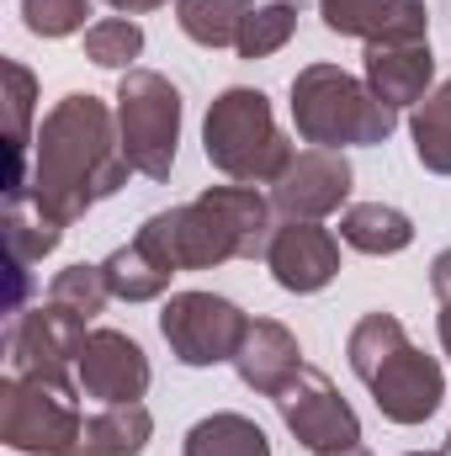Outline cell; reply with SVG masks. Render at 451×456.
Listing matches in <instances>:
<instances>
[{
	"instance_id": "603a6c76",
	"label": "cell",
	"mask_w": 451,
	"mask_h": 456,
	"mask_svg": "<svg viewBox=\"0 0 451 456\" xmlns=\"http://www.w3.org/2000/svg\"><path fill=\"white\" fill-rule=\"evenodd\" d=\"M5 138H11V191H27V170H32V154H27V117H32V96H37V80L27 64L5 59Z\"/></svg>"
},
{
	"instance_id": "9a60e30c",
	"label": "cell",
	"mask_w": 451,
	"mask_h": 456,
	"mask_svg": "<svg viewBox=\"0 0 451 456\" xmlns=\"http://www.w3.org/2000/svg\"><path fill=\"white\" fill-rule=\"evenodd\" d=\"M234 371L244 387H255L260 398H276L298 371H303V350H298V335L276 319H250L244 340H239V355H234Z\"/></svg>"
},
{
	"instance_id": "ac0fdd59",
	"label": "cell",
	"mask_w": 451,
	"mask_h": 456,
	"mask_svg": "<svg viewBox=\"0 0 451 456\" xmlns=\"http://www.w3.org/2000/svg\"><path fill=\"white\" fill-rule=\"evenodd\" d=\"M154 436V419L144 403H102L86 425L70 456H138Z\"/></svg>"
},
{
	"instance_id": "484cf974",
	"label": "cell",
	"mask_w": 451,
	"mask_h": 456,
	"mask_svg": "<svg viewBox=\"0 0 451 456\" xmlns=\"http://www.w3.org/2000/svg\"><path fill=\"white\" fill-rule=\"evenodd\" d=\"M409 345V335H404V324L393 319V314H366L356 330H350V340H345V355H350V371L366 382L393 350H404Z\"/></svg>"
},
{
	"instance_id": "e575fe53",
	"label": "cell",
	"mask_w": 451,
	"mask_h": 456,
	"mask_svg": "<svg viewBox=\"0 0 451 456\" xmlns=\"http://www.w3.org/2000/svg\"><path fill=\"white\" fill-rule=\"evenodd\" d=\"M409 456H441V452H409Z\"/></svg>"
},
{
	"instance_id": "52a82bcc",
	"label": "cell",
	"mask_w": 451,
	"mask_h": 456,
	"mask_svg": "<svg viewBox=\"0 0 451 456\" xmlns=\"http://www.w3.org/2000/svg\"><path fill=\"white\" fill-rule=\"evenodd\" d=\"M250 319L218 297V292H176L160 314V335L170 340V355L181 366H218L239 355Z\"/></svg>"
},
{
	"instance_id": "e0dca14e",
	"label": "cell",
	"mask_w": 451,
	"mask_h": 456,
	"mask_svg": "<svg viewBox=\"0 0 451 456\" xmlns=\"http://www.w3.org/2000/svg\"><path fill=\"white\" fill-rule=\"evenodd\" d=\"M5 249H11V281H16V303H11V314L21 308V292H27V265H37L53 244H59V233L64 224L59 218H48L37 202H32V191H11L5 197Z\"/></svg>"
},
{
	"instance_id": "3957f363",
	"label": "cell",
	"mask_w": 451,
	"mask_h": 456,
	"mask_svg": "<svg viewBox=\"0 0 451 456\" xmlns=\"http://www.w3.org/2000/svg\"><path fill=\"white\" fill-rule=\"evenodd\" d=\"M292 122L314 149H350V143H382L398 127V112L340 64H308L292 80Z\"/></svg>"
},
{
	"instance_id": "7402d4cb",
	"label": "cell",
	"mask_w": 451,
	"mask_h": 456,
	"mask_svg": "<svg viewBox=\"0 0 451 456\" xmlns=\"http://www.w3.org/2000/svg\"><path fill=\"white\" fill-rule=\"evenodd\" d=\"M255 0H176V21L202 48H234Z\"/></svg>"
},
{
	"instance_id": "9c48e42d",
	"label": "cell",
	"mask_w": 451,
	"mask_h": 456,
	"mask_svg": "<svg viewBox=\"0 0 451 456\" xmlns=\"http://www.w3.org/2000/svg\"><path fill=\"white\" fill-rule=\"evenodd\" d=\"M276 414L287 419V430H292L314 456L361 446V419H356V409L335 393V382H330L319 366H308V361H303V371L276 393Z\"/></svg>"
},
{
	"instance_id": "ffe728a7",
	"label": "cell",
	"mask_w": 451,
	"mask_h": 456,
	"mask_svg": "<svg viewBox=\"0 0 451 456\" xmlns=\"http://www.w3.org/2000/svg\"><path fill=\"white\" fill-rule=\"evenodd\" d=\"M102 271H107L112 297H122V303H149V297H160V292L170 287V276H176V265H165L138 233L102 260Z\"/></svg>"
},
{
	"instance_id": "1f68e13d",
	"label": "cell",
	"mask_w": 451,
	"mask_h": 456,
	"mask_svg": "<svg viewBox=\"0 0 451 456\" xmlns=\"http://www.w3.org/2000/svg\"><path fill=\"white\" fill-rule=\"evenodd\" d=\"M436 330H441V345H447V355H451V308H441V324Z\"/></svg>"
},
{
	"instance_id": "f546056e",
	"label": "cell",
	"mask_w": 451,
	"mask_h": 456,
	"mask_svg": "<svg viewBox=\"0 0 451 456\" xmlns=\"http://www.w3.org/2000/svg\"><path fill=\"white\" fill-rule=\"evenodd\" d=\"M430 292H436L441 308H451V249H441L436 265H430Z\"/></svg>"
},
{
	"instance_id": "d6986e66",
	"label": "cell",
	"mask_w": 451,
	"mask_h": 456,
	"mask_svg": "<svg viewBox=\"0 0 451 456\" xmlns=\"http://www.w3.org/2000/svg\"><path fill=\"white\" fill-rule=\"evenodd\" d=\"M340 239L361 255H398L414 244V224L393 202H350L340 213Z\"/></svg>"
},
{
	"instance_id": "2e32d148",
	"label": "cell",
	"mask_w": 451,
	"mask_h": 456,
	"mask_svg": "<svg viewBox=\"0 0 451 456\" xmlns=\"http://www.w3.org/2000/svg\"><path fill=\"white\" fill-rule=\"evenodd\" d=\"M436 80V59L430 43H372L366 48V86L398 112V107H420L425 91Z\"/></svg>"
},
{
	"instance_id": "4316f807",
	"label": "cell",
	"mask_w": 451,
	"mask_h": 456,
	"mask_svg": "<svg viewBox=\"0 0 451 456\" xmlns=\"http://www.w3.org/2000/svg\"><path fill=\"white\" fill-rule=\"evenodd\" d=\"M144 53V27L133 16H107V21H91L86 27V59L102 64V69H133V59Z\"/></svg>"
},
{
	"instance_id": "277c9868",
	"label": "cell",
	"mask_w": 451,
	"mask_h": 456,
	"mask_svg": "<svg viewBox=\"0 0 451 456\" xmlns=\"http://www.w3.org/2000/svg\"><path fill=\"white\" fill-rule=\"evenodd\" d=\"M202 149L213 170H224L239 186H266L292 165V143L282 138L271 102L250 86H228L224 96L208 107L202 122Z\"/></svg>"
},
{
	"instance_id": "d6a6232c",
	"label": "cell",
	"mask_w": 451,
	"mask_h": 456,
	"mask_svg": "<svg viewBox=\"0 0 451 456\" xmlns=\"http://www.w3.org/2000/svg\"><path fill=\"white\" fill-rule=\"evenodd\" d=\"M324 456H372L366 446H345V452H324Z\"/></svg>"
},
{
	"instance_id": "d4e9b609",
	"label": "cell",
	"mask_w": 451,
	"mask_h": 456,
	"mask_svg": "<svg viewBox=\"0 0 451 456\" xmlns=\"http://www.w3.org/2000/svg\"><path fill=\"white\" fill-rule=\"evenodd\" d=\"M292 32H298V5H292V0L255 5V11L244 16V27H239L234 53H239V59H271L276 48H287V43H292Z\"/></svg>"
},
{
	"instance_id": "8992f818",
	"label": "cell",
	"mask_w": 451,
	"mask_h": 456,
	"mask_svg": "<svg viewBox=\"0 0 451 456\" xmlns=\"http://www.w3.org/2000/svg\"><path fill=\"white\" fill-rule=\"evenodd\" d=\"M117 133L138 175L170 181L176 143H181V91L154 69H127L117 86Z\"/></svg>"
},
{
	"instance_id": "7c38bea8",
	"label": "cell",
	"mask_w": 451,
	"mask_h": 456,
	"mask_svg": "<svg viewBox=\"0 0 451 456\" xmlns=\"http://www.w3.org/2000/svg\"><path fill=\"white\" fill-rule=\"evenodd\" d=\"M75 371H80V393L96 403H138L149 393V355L122 330H91Z\"/></svg>"
},
{
	"instance_id": "8fae6325",
	"label": "cell",
	"mask_w": 451,
	"mask_h": 456,
	"mask_svg": "<svg viewBox=\"0 0 451 456\" xmlns=\"http://www.w3.org/2000/svg\"><path fill=\"white\" fill-rule=\"evenodd\" d=\"M366 387H372L382 419H393V425H425V419L441 409V398H447L441 361L425 355V350H414V345L393 350V355L366 377Z\"/></svg>"
},
{
	"instance_id": "6da1fadb",
	"label": "cell",
	"mask_w": 451,
	"mask_h": 456,
	"mask_svg": "<svg viewBox=\"0 0 451 456\" xmlns=\"http://www.w3.org/2000/svg\"><path fill=\"white\" fill-rule=\"evenodd\" d=\"M127 175H133V165L122 154L117 112L102 96L70 91L64 102H53V112L37 122L27 191H32V202L48 218H59L64 228L80 224L112 191H122Z\"/></svg>"
},
{
	"instance_id": "7a4b0ae2",
	"label": "cell",
	"mask_w": 451,
	"mask_h": 456,
	"mask_svg": "<svg viewBox=\"0 0 451 456\" xmlns=\"http://www.w3.org/2000/svg\"><path fill=\"white\" fill-rule=\"evenodd\" d=\"M271 197H260L255 186H208L197 202L154 213L138 228V239L176 271H208L224 260H266L271 249Z\"/></svg>"
},
{
	"instance_id": "5bb4252c",
	"label": "cell",
	"mask_w": 451,
	"mask_h": 456,
	"mask_svg": "<svg viewBox=\"0 0 451 456\" xmlns=\"http://www.w3.org/2000/svg\"><path fill=\"white\" fill-rule=\"evenodd\" d=\"M324 27L340 37H361L372 43H425L430 11L425 0H319Z\"/></svg>"
},
{
	"instance_id": "30bf717a",
	"label": "cell",
	"mask_w": 451,
	"mask_h": 456,
	"mask_svg": "<svg viewBox=\"0 0 451 456\" xmlns=\"http://www.w3.org/2000/svg\"><path fill=\"white\" fill-rule=\"evenodd\" d=\"M350 159L340 149H303L292 154V165L271 181V208L282 218H303V224H324L330 213L345 208L350 197Z\"/></svg>"
},
{
	"instance_id": "ba28073f",
	"label": "cell",
	"mask_w": 451,
	"mask_h": 456,
	"mask_svg": "<svg viewBox=\"0 0 451 456\" xmlns=\"http://www.w3.org/2000/svg\"><path fill=\"white\" fill-rule=\"evenodd\" d=\"M86 319L59 308V303H37V308H16L5 319V371L21 377H70V366L80 361L86 345Z\"/></svg>"
},
{
	"instance_id": "cb8c5ba5",
	"label": "cell",
	"mask_w": 451,
	"mask_h": 456,
	"mask_svg": "<svg viewBox=\"0 0 451 456\" xmlns=\"http://www.w3.org/2000/svg\"><path fill=\"white\" fill-rule=\"evenodd\" d=\"M409 133H414V154L430 175H451V80L441 91H430L414 117H409Z\"/></svg>"
},
{
	"instance_id": "4fadbf2b",
	"label": "cell",
	"mask_w": 451,
	"mask_h": 456,
	"mask_svg": "<svg viewBox=\"0 0 451 456\" xmlns=\"http://www.w3.org/2000/svg\"><path fill=\"white\" fill-rule=\"evenodd\" d=\"M266 265H271L276 287H287V292H298V297L324 292V287L340 276V239L324 224L287 218V224L271 233Z\"/></svg>"
},
{
	"instance_id": "836d02e7",
	"label": "cell",
	"mask_w": 451,
	"mask_h": 456,
	"mask_svg": "<svg viewBox=\"0 0 451 456\" xmlns=\"http://www.w3.org/2000/svg\"><path fill=\"white\" fill-rule=\"evenodd\" d=\"M441 456H451V436H447V446H441Z\"/></svg>"
},
{
	"instance_id": "44dd1931",
	"label": "cell",
	"mask_w": 451,
	"mask_h": 456,
	"mask_svg": "<svg viewBox=\"0 0 451 456\" xmlns=\"http://www.w3.org/2000/svg\"><path fill=\"white\" fill-rule=\"evenodd\" d=\"M181 456H271V441L244 414H208L186 430Z\"/></svg>"
},
{
	"instance_id": "5b68a950",
	"label": "cell",
	"mask_w": 451,
	"mask_h": 456,
	"mask_svg": "<svg viewBox=\"0 0 451 456\" xmlns=\"http://www.w3.org/2000/svg\"><path fill=\"white\" fill-rule=\"evenodd\" d=\"M80 393L70 377H21L0 382V441L21 456H70L80 441Z\"/></svg>"
},
{
	"instance_id": "4dcf8cb0",
	"label": "cell",
	"mask_w": 451,
	"mask_h": 456,
	"mask_svg": "<svg viewBox=\"0 0 451 456\" xmlns=\"http://www.w3.org/2000/svg\"><path fill=\"white\" fill-rule=\"evenodd\" d=\"M107 5H117L122 16H144V11H160L165 0H107Z\"/></svg>"
},
{
	"instance_id": "83f0119b",
	"label": "cell",
	"mask_w": 451,
	"mask_h": 456,
	"mask_svg": "<svg viewBox=\"0 0 451 456\" xmlns=\"http://www.w3.org/2000/svg\"><path fill=\"white\" fill-rule=\"evenodd\" d=\"M48 303H59V308H70V314H80L86 324L112 303V287H107V271L102 265H64L53 281H48Z\"/></svg>"
},
{
	"instance_id": "f1b7e54d",
	"label": "cell",
	"mask_w": 451,
	"mask_h": 456,
	"mask_svg": "<svg viewBox=\"0 0 451 456\" xmlns=\"http://www.w3.org/2000/svg\"><path fill=\"white\" fill-rule=\"evenodd\" d=\"M91 16V0H21V21L37 37H70Z\"/></svg>"
}]
</instances>
